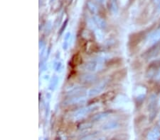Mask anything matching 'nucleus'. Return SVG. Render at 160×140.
I'll return each instance as SVG.
<instances>
[]
</instances>
